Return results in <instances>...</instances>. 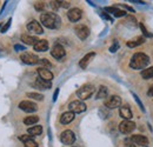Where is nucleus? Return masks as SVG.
<instances>
[{
  "label": "nucleus",
  "mask_w": 153,
  "mask_h": 147,
  "mask_svg": "<svg viewBox=\"0 0 153 147\" xmlns=\"http://www.w3.org/2000/svg\"><path fill=\"white\" fill-rule=\"evenodd\" d=\"M40 21L45 27L51 28V30H57V28L60 27V24H61V19L53 12L42 13L40 16Z\"/></svg>",
  "instance_id": "obj_1"
},
{
  "label": "nucleus",
  "mask_w": 153,
  "mask_h": 147,
  "mask_svg": "<svg viewBox=\"0 0 153 147\" xmlns=\"http://www.w3.org/2000/svg\"><path fill=\"white\" fill-rule=\"evenodd\" d=\"M149 64H150V56L145 53L138 52L132 55L130 61V67L133 70H141V68H146Z\"/></svg>",
  "instance_id": "obj_2"
},
{
  "label": "nucleus",
  "mask_w": 153,
  "mask_h": 147,
  "mask_svg": "<svg viewBox=\"0 0 153 147\" xmlns=\"http://www.w3.org/2000/svg\"><path fill=\"white\" fill-rule=\"evenodd\" d=\"M94 93V86L93 85H84L82 87H80L78 91H76V95L79 97L80 100H86L88 98H91V95Z\"/></svg>",
  "instance_id": "obj_3"
},
{
  "label": "nucleus",
  "mask_w": 153,
  "mask_h": 147,
  "mask_svg": "<svg viewBox=\"0 0 153 147\" xmlns=\"http://www.w3.org/2000/svg\"><path fill=\"white\" fill-rule=\"evenodd\" d=\"M104 105L107 108H111V110L117 108V107H119L121 105V98L119 95H111V97H108V98L105 99Z\"/></svg>",
  "instance_id": "obj_4"
},
{
  "label": "nucleus",
  "mask_w": 153,
  "mask_h": 147,
  "mask_svg": "<svg viewBox=\"0 0 153 147\" xmlns=\"http://www.w3.org/2000/svg\"><path fill=\"white\" fill-rule=\"evenodd\" d=\"M60 140H61V143L65 144V145H72V144L76 141V134H74L72 131L66 129V131H64V132L61 133Z\"/></svg>",
  "instance_id": "obj_5"
},
{
  "label": "nucleus",
  "mask_w": 153,
  "mask_h": 147,
  "mask_svg": "<svg viewBox=\"0 0 153 147\" xmlns=\"http://www.w3.org/2000/svg\"><path fill=\"white\" fill-rule=\"evenodd\" d=\"M74 32H76V37L79 38L80 40H85L86 38L90 36V30H88V27H87L86 25H82V24L76 25V27H74Z\"/></svg>",
  "instance_id": "obj_6"
},
{
  "label": "nucleus",
  "mask_w": 153,
  "mask_h": 147,
  "mask_svg": "<svg viewBox=\"0 0 153 147\" xmlns=\"http://www.w3.org/2000/svg\"><path fill=\"white\" fill-rule=\"evenodd\" d=\"M20 59L24 64H27V65H36L39 62V58L33 53H30V52H25L20 55Z\"/></svg>",
  "instance_id": "obj_7"
},
{
  "label": "nucleus",
  "mask_w": 153,
  "mask_h": 147,
  "mask_svg": "<svg viewBox=\"0 0 153 147\" xmlns=\"http://www.w3.org/2000/svg\"><path fill=\"white\" fill-rule=\"evenodd\" d=\"M68 108H70V112H72L74 114L76 113H82V112L86 111V105L81 100H74L68 105Z\"/></svg>",
  "instance_id": "obj_8"
},
{
  "label": "nucleus",
  "mask_w": 153,
  "mask_h": 147,
  "mask_svg": "<svg viewBox=\"0 0 153 147\" xmlns=\"http://www.w3.org/2000/svg\"><path fill=\"white\" fill-rule=\"evenodd\" d=\"M134 129H135V124L131 120H124L119 125V131L124 134H128V133L133 132Z\"/></svg>",
  "instance_id": "obj_9"
},
{
  "label": "nucleus",
  "mask_w": 153,
  "mask_h": 147,
  "mask_svg": "<svg viewBox=\"0 0 153 147\" xmlns=\"http://www.w3.org/2000/svg\"><path fill=\"white\" fill-rule=\"evenodd\" d=\"M19 108L22 110L24 112H27V113H33L38 110V106L32 102V101H28V100H24L19 104Z\"/></svg>",
  "instance_id": "obj_10"
},
{
  "label": "nucleus",
  "mask_w": 153,
  "mask_h": 147,
  "mask_svg": "<svg viewBox=\"0 0 153 147\" xmlns=\"http://www.w3.org/2000/svg\"><path fill=\"white\" fill-rule=\"evenodd\" d=\"M51 55L53 56V58H56L57 60H60V59H62L65 55H66V51H65V48L61 46V45H54L53 46V48L51 50Z\"/></svg>",
  "instance_id": "obj_11"
},
{
  "label": "nucleus",
  "mask_w": 153,
  "mask_h": 147,
  "mask_svg": "<svg viewBox=\"0 0 153 147\" xmlns=\"http://www.w3.org/2000/svg\"><path fill=\"white\" fill-rule=\"evenodd\" d=\"M81 16H82V12H81V10L80 8H71L68 12H67V18L70 21H72V22H76V21H79L80 19H81Z\"/></svg>",
  "instance_id": "obj_12"
},
{
  "label": "nucleus",
  "mask_w": 153,
  "mask_h": 147,
  "mask_svg": "<svg viewBox=\"0 0 153 147\" xmlns=\"http://www.w3.org/2000/svg\"><path fill=\"white\" fill-rule=\"evenodd\" d=\"M27 30L33 32V33H36V34H42L44 33V30H42L41 25L36 20H32V21H30L27 24Z\"/></svg>",
  "instance_id": "obj_13"
},
{
  "label": "nucleus",
  "mask_w": 153,
  "mask_h": 147,
  "mask_svg": "<svg viewBox=\"0 0 153 147\" xmlns=\"http://www.w3.org/2000/svg\"><path fill=\"white\" fill-rule=\"evenodd\" d=\"M131 141L133 143L134 145H139V146H146L149 144V139L144 135L140 134H135L131 138Z\"/></svg>",
  "instance_id": "obj_14"
},
{
  "label": "nucleus",
  "mask_w": 153,
  "mask_h": 147,
  "mask_svg": "<svg viewBox=\"0 0 153 147\" xmlns=\"http://www.w3.org/2000/svg\"><path fill=\"white\" fill-rule=\"evenodd\" d=\"M33 85H34L37 88H39V90H48V88L52 87V82H51V81L44 80V79H41V78H38Z\"/></svg>",
  "instance_id": "obj_15"
},
{
  "label": "nucleus",
  "mask_w": 153,
  "mask_h": 147,
  "mask_svg": "<svg viewBox=\"0 0 153 147\" xmlns=\"http://www.w3.org/2000/svg\"><path fill=\"white\" fill-rule=\"evenodd\" d=\"M38 74H39V78H41L44 80H47V81H51L53 79V73L50 70H46L44 67L38 68Z\"/></svg>",
  "instance_id": "obj_16"
},
{
  "label": "nucleus",
  "mask_w": 153,
  "mask_h": 147,
  "mask_svg": "<svg viewBox=\"0 0 153 147\" xmlns=\"http://www.w3.org/2000/svg\"><path fill=\"white\" fill-rule=\"evenodd\" d=\"M119 115H120L121 118H124L125 120H130V119L133 117L132 111H131V108H130L127 105L120 107V110H119Z\"/></svg>",
  "instance_id": "obj_17"
},
{
  "label": "nucleus",
  "mask_w": 153,
  "mask_h": 147,
  "mask_svg": "<svg viewBox=\"0 0 153 147\" xmlns=\"http://www.w3.org/2000/svg\"><path fill=\"white\" fill-rule=\"evenodd\" d=\"M74 113H72V112H65V113H62L61 114V117H60V122L62 124V125H67V124H70L71 121H73L74 120Z\"/></svg>",
  "instance_id": "obj_18"
},
{
  "label": "nucleus",
  "mask_w": 153,
  "mask_h": 147,
  "mask_svg": "<svg viewBox=\"0 0 153 147\" xmlns=\"http://www.w3.org/2000/svg\"><path fill=\"white\" fill-rule=\"evenodd\" d=\"M94 56H96V53H94V52H90V53H87V54L85 55V56L79 61V66H80L81 68H86V67L88 66L90 61H91Z\"/></svg>",
  "instance_id": "obj_19"
},
{
  "label": "nucleus",
  "mask_w": 153,
  "mask_h": 147,
  "mask_svg": "<svg viewBox=\"0 0 153 147\" xmlns=\"http://www.w3.org/2000/svg\"><path fill=\"white\" fill-rule=\"evenodd\" d=\"M33 47L37 52H46L48 50V41L47 40H38V42Z\"/></svg>",
  "instance_id": "obj_20"
},
{
  "label": "nucleus",
  "mask_w": 153,
  "mask_h": 147,
  "mask_svg": "<svg viewBox=\"0 0 153 147\" xmlns=\"http://www.w3.org/2000/svg\"><path fill=\"white\" fill-rule=\"evenodd\" d=\"M105 11H106L107 13H112L114 17H118V18H120V17H125V16H126V12H125V11L119 10V8H117V7H106Z\"/></svg>",
  "instance_id": "obj_21"
},
{
  "label": "nucleus",
  "mask_w": 153,
  "mask_h": 147,
  "mask_svg": "<svg viewBox=\"0 0 153 147\" xmlns=\"http://www.w3.org/2000/svg\"><path fill=\"white\" fill-rule=\"evenodd\" d=\"M21 40H22V42H25L26 45H36L37 42H38V38L36 37H31V36H27V34H22L21 36Z\"/></svg>",
  "instance_id": "obj_22"
},
{
  "label": "nucleus",
  "mask_w": 153,
  "mask_h": 147,
  "mask_svg": "<svg viewBox=\"0 0 153 147\" xmlns=\"http://www.w3.org/2000/svg\"><path fill=\"white\" fill-rule=\"evenodd\" d=\"M145 42V38L144 37H139V38H135L133 40H130V41H127V46L128 47H131V48H133V47H137V46H139V45H141V44H144Z\"/></svg>",
  "instance_id": "obj_23"
},
{
  "label": "nucleus",
  "mask_w": 153,
  "mask_h": 147,
  "mask_svg": "<svg viewBox=\"0 0 153 147\" xmlns=\"http://www.w3.org/2000/svg\"><path fill=\"white\" fill-rule=\"evenodd\" d=\"M141 78L145 79V80H149V79H152L153 78V66L149 67V68H145L141 71Z\"/></svg>",
  "instance_id": "obj_24"
},
{
  "label": "nucleus",
  "mask_w": 153,
  "mask_h": 147,
  "mask_svg": "<svg viewBox=\"0 0 153 147\" xmlns=\"http://www.w3.org/2000/svg\"><path fill=\"white\" fill-rule=\"evenodd\" d=\"M41 132H42V127L39 126V125L32 126V127H30V128L27 129V133H28L30 135H32V137H33V135H40Z\"/></svg>",
  "instance_id": "obj_25"
},
{
  "label": "nucleus",
  "mask_w": 153,
  "mask_h": 147,
  "mask_svg": "<svg viewBox=\"0 0 153 147\" xmlns=\"http://www.w3.org/2000/svg\"><path fill=\"white\" fill-rule=\"evenodd\" d=\"M108 97V90L105 86H100L99 91L97 93V99H105Z\"/></svg>",
  "instance_id": "obj_26"
},
{
  "label": "nucleus",
  "mask_w": 153,
  "mask_h": 147,
  "mask_svg": "<svg viewBox=\"0 0 153 147\" xmlns=\"http://www.w3.org/2000/svg\"><path fill=\"white\" fill-rule=\"evenodd\" d=\"M39 121V117L37 115H30V117H26L24 119V124L25 125H36Z\"/></svg>",
  "instance_id": "obj_27"
},
{
  "label": "nucleus",
  "mask_w": 153,
  "mask_h": 147,
  "mask_svg": "<svg viewBox=\"0 0 153 147\" xmlns=\"http://www.w3.org/2000/svg\"><path fill=\"white\" fill-rule=\"evenodd\" d=\"M27 97L31 98V99H34V100H38V101H42L44 100V95L40 94V93H27Z\"/></svg>",
  "instance_id": "obj_28"
},
{
  "label": "nucleus",
  "mask_w": 153,
  "mask_h": 147,
  "mask_svg": "<svg viewBox=\"0 0 153 147\" xmlns=\"http://www.w3.org/2000/svg\"><path fill=\"white\" fill-rule=\"evenodd\" d=\"M39 64H40V65H42V66H45L44 68H46V70L52 67V64H51L47 59H39Z\"/></svg>",
  "instance_id": "obj_29"
},
{
  "label": "nucleus",
  "mask_w": 153,
  "mask_h": 147,
  "mask_svg": "<svg viewBox=\"0 0 153 147\" xmlns=\"http://www.w3.org/2000/svg\"><path fill=\"white\" fill-rule=\"evenodd\" d=\"M34 8H36L38 12H41V11H44V8H45V4H44L42 1H38V2H36Z\"/></svg>",
  "instance_id": "obj_30"
},
{
  "label": "nucleus",
  "mask_w": 153,
  "mask_h": 147,
  "mask_svg": "<svg viewBox=\"0 0 153 147\" xmlns=\"http://www.w3.org/2000/svg\"><path fill=\"white\" fill-rule=\"evenodd\" d=\"M24 146L25 147H38V144L32 139V140H27L24 143Z\"/></svg>",
  "instance_id": "obj_31"
},
{
  "label": "nucleus",
  "mask_w": 153,
  "mask_h": 147,
  "mask_svg": "<svg viewBox=\"0 0 153 147\" xmlns=\"http://www.w3.org/2000/svg\"><path fill=\"white\" fill-rule=\"evenodd\" d=\"M11 21H12V19H8L7 22L1 27V33H6V32H7V30H8L10 26H11Z\"/></svg>",
  "instance_id": "obj_32"
},
{
  "label": "nucleus",
  "mask_w": 153,
  "mask_h": 147,
  "mask_svg": "<svg viewBox=\"0 0 153 147\" xmlns=\"http://www.w3.org/2000/svg\"><path fill=\"white\" fill-rule=\"evenodd\" d=\"M118 48H119V42H118L117 40H114L113 45L110 47V52H111V53H114V52H117V51H118Z\"/></svg>",
  "instance_id": "obj_33"
},
{
  "label": "nucleus",
  "mask_w": 153,
  "mask_h": 147,
  "mask_svg": "<svg viewBox=\"0 0 153 147\" xmlns=\"http://www.w3.org/2000/svg\"><path fill=\"white\" fill-rule=\"evenodd\" d=\"M132 95H133L134 100H135V101H137V104H138V105H139V106H140V108H141V111H143V112H145V107H144V106H143V102H141V101H140V99H139V98H138V97H137V95H135V94H134V93H132Z\"/></svg>",
  "instance_id": "obj_34"
},
{
  "label": "nucleus",
  "mask_w": 153,
  "mask_h": 147,
  "mask_svg": "<svg viewBox=\"0 0 153 147\" xmlns=\"http://www.w3.org/2000/svg\"><path fill=\"white\" fill-rule=\"evenodd\" d=\"M139 27L141 28V31H143V33H144V36H145V37H152V34L147 32V30L145 28V26H144L143 24H139Z\"/></svg>",
  "instance_id": "obj_35"
},
{
  "label": "nucleus",
  "mask_w": 153,
  "mask_h": 147,
  "mask_svg": "<svg viewBox=\"0 0 153 147\" xmlns=\"http://www.w3.org/2000/svg\"><path fill=\"white\" fill-rule=\"evenodd\" d=\"M19 139L21 140V141H24V143H25V141H27V140H32V139H33V137H32V135H30V134H26V135H21Z\"/></svg>",
  "instance_id": "obj_36"
},
{
  "label": "nucleus",
  "mask_w": 153,
  "mask_h": 147,
  "mask_svg": "<svg viewBox=\"0 0 153 147\" xmlns=\"http://www.w3.org/2000/svg\"><path fill=\"white\" fill-rule=\"evenodd\" d=\"M50 5H51V7H52L54 11H57L58 8L60 7V5H59V1H51V2H50Z\"/></svg>",
  "instance_id": "obj_37"
},
{
  "label": "nucleus",
  "mask_w": 153,
  "mask_h": 147,
  "mask_svg": "<svg viewBox=\"0 0 153 147\" xmlns=\"http://www.w3.org/2000/svg\"><path fill=\"white\" fill-rule=\"evenodd\" d=\"M59 5H60V7H65V8L70 7V2L68 1H59Z\"/></svg>",
  "instance_id": "obj_38"
},
{
  "label": "nucleus",
  "mask_w": 153,
  "mask_h": 147,
  "mask_svg": "<svg viewBox=\"0 0 153 147\" xmlns=\"http://www.w3.org/2000/svg\"><path fill=\"white\" fill-rule=\"evenodd\" d=\"M101 17L104 19H106V20H108V21H112V18H111L108 14H106L105 12H101Z\"/></svg>",
  "instance_id": "obj_39"
},
{
  "label": "nucleus",
  "mask_w": 153,
  "mask_h": 147,
  "mask_svg": "<svg viewBox=\"0 0 153 147\" xmlns=\"http://www.w3.org/2000/svg\"><path fill=\"white\" fill-rule=\"evenodd\" d=\"M14 50L19 52V51H24V50H25V47H24V46H21V45H18V44H17V45H14Z\"/></svg>",
  "instance_id": "obj_40"
},
{
  "label": "nucleus",
  "mask_w": 153,
  "mask_h": 147,
  "mask_svg": "<svg viewBox=\"0 0 153 147\" xmlns=\"http://www.w3.org/2000/svg\"><path fill=\"white\" fill-rule=\"evenodd\" d=\"M125 143H126V144H125V146H126V147H135V145H134L132 141H128V140H126Z\"/></svg>",
  "instance_id": "obj_41"
},
{
  "label": "nucleus",
  "mask_w": 153,
  "mask_h": 147,
  "mask_svg": "<svg viewBox=\"0 0 153 147\" xmlns=\"http://www.w3.org/2000/svg\"><path fill=\"white\" fill-rule=\"evenodd\" d=\"M58 94H59V88H57V90H56V92H54V94H53V101H57Z\"/></svg>",
  "instance_id": "obj_42"
},
{
  "label": "nucleus",
  "mask_w": 153,
  "mask_h": 147,
  "mask_svg": "<svg viewBox=\"0 0 153 147\" xmlns=\"http://www.w3.org/2000/svg\"><path fill=\"white\" fill-rule=\"evenodd\" d=\"M147 95H149V97H153V85L149 88V91H147Z\"/></svg>",
  "instance_id": "obj_43"
},
{
  "label": "nucleus",
  "mask_w": 153,
  "mask_h": 147,
  "mask_svg": "<svg viewBox=\"0 0 153 147\" xmlns=\"http://www.w3.org/2000/svg\"><path fill=\"white\" fill-rule=\"evenodd\" d=\"M0 27H1V25H0Z\"/></svg>",
  "instance_id": "obj_44"
}]
</instances>
